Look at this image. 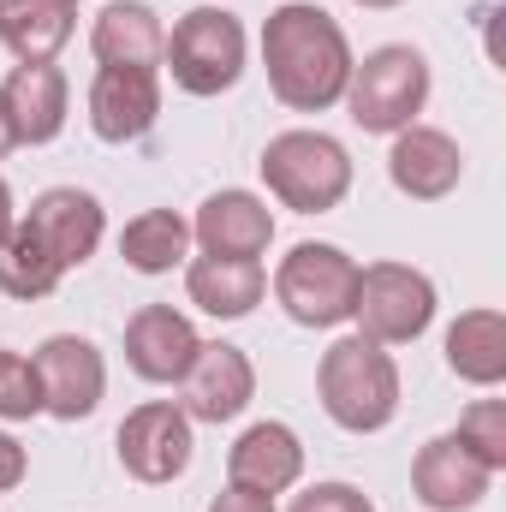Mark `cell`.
Here are the masks:
<instances>
[{
  "label": "cell",
  "mask_w": 506,
  "mask_h": 512,
  "mask_svg": "<svg viewBox=\"0 0 506 512\" xmlns=\"http://www.w3.org/2000/svg\"><path fill=\"white\" fill-rule=\"evenodd\" d=\"M489 471H506V399H477V405H465V417H459V429H453Z\"/></svg>",
  "instance_id": "d4e9b609"
},
{
  "label": "cell",
  "mask_w": 506,
  "mask_h": 512,
  "mask_svg": "<svg viewBox=\"0 0 506 512\" xmlns=\"http://www.w3.org/2000/svg\"><path fill=\"white\" fill-rule=\"evenodd\" d=\"M0 417L6 423L42 417V376H36V358L24 352H0Z\"/></svg>",
  "instance_id": "484cf974"
},
{
  "label": "cell",
  "mask_w": 506,
  "mask_h": 512,
  "mask_svg": "<svg viewBox=\"0 0 506 512\" xmlns=\"http://www.w3.org/2000/svg\"><path fill=\"white\" fill-rule=\"evenodd\" d=\"M36 376H42V411L60 423H78L102 405L108 393V364L84 334H54L36 352Z\"/></svg>",
  "instance_id": "9c48e42d"
},
{
  "label": "cell",
  "mask_w": 506,
  "mask_h": 512,
  "mask_svg": "<svg viewBox=\"0 0 506 512\" xmlns=\"http://www.w3.org/2000/svg\"><path fill=\"white\" fill-rule=\"evenodd\" d=\"M227 477L256 495H286L304 477V441L286 423H251L227 453Z\"/></svg>",
  "instance_id": "ac0fdd59"
},
{
  "label": "cell",
  "mask_w": 506,
  "mask_h": 512,
  "mask_svg": "<svg viewBox=\"0 0 506 512\" xmlns=\"http://www.w3.org/2000/svg\"><path fill=\"white\" fill-rule=\"evenodd\" d=\"M447 370L471 387L506 382V316L501 310H465L447 328Z\"/></svg>",
  "instance_id": "7402d4cb"
},
{
  "label": "cell",
  "mask_w": 506,
  "mask_h": 512,
  "mask_svg": "<svg viewBox=\"0 0 506 512\" xmlns=\"http://www.w3.org/2000/svg\"><path fill=\"white\" fill-rule=\"evenodd\" d=\"M0 96H6V114H12L18 143H54V137L66 131L72 84H66V72H60L54 60H42V66H12L6 84H0Z\"/></svg>",
  "instance_id": "e0dca14e"
},
{
  "label": "cell",
  "mask_w": 506,
  "mask_h": 512,
  "mask_svg": "<svg viewBox=\"0 0 506 512\" xmlns=\"http://www.w3.org/2000/svg\"><path fill=\"white\" fill-rule=\"evenodd\" d=\"M90 54L102 66H137V72H155L161 54H167V30L155 18V6L143 0H108L90 24Z\"/></svg>",
  "instance_id": "ffe728a7"
},
{
  "label": "cell",
  "mask_w": 506,
  "mask_h": 512,
  "mask_svg": "<svg viewBox=\"0 0 506 512\" xmlns=\"http://www.w3.org/2000/svg\"><path fill=\"white\" fill-rule=\"evenodd\" d=\"M274 298L298 328H340L352 322V298H358V262L340 245H292L274 268Z\"/></svg>",
  "instance_id": "5b68a950"
},
{
  "label": "cell",
  "mask_w": 506,
  "mask_h": 512,
  "mask_svg": "<svg viewBox=\"0 0 506 512\" xmlns=\"http://www.w3.org/2000/svg\"><path fill=\"white\" fill-rule=\"evenodd\" d=\"M358 6H376V12H387V6H405V0H358Z\"/></svg>",
  "instance_id": "1f68e13d"
},
{
  "label": "cell",
  "mask_w": 506,
  "mask_h": 512,
  "mask_svg": "<svg viewBox=\"0 0 506 512\" xmlns=\"http://www.w3.org/2000/svg\"><path fill=\"white\" fill-rule=\"evenodd\" d=\"M191 239L203 245V256H256L274 245V215L256 191H215L197 221H191Z\"/></svg>",
  "instance_id": "2e32d148"
},
{
  "label": "cell",
  "mask_w": 506,
  "mask_h": 512,
  "mask_svg": "<svg viewBox=\"0 0 506 512\" xmlns=\"http://www.w3.org/2000/svg\"><path fill=\"white\" fill-rule=\"evenodd\" d=\"M12 227H18V215H12V191H6V179H0V245L12 239Z\"/></svg>",
  "instance_id": "f546056e"
},
{
  "label": "cell",
  "mask_w": 506,
  "mask_h": 512,
  "mask_svg": "<svg viewBox=\"0 0 506 512\" xmlns=\"http://www.w3.org/2000/svg\"><path fill=\"white\" fill-rule=\"evenodd\" d=\"M316 393H322V411L352 429V435H376L399 417V364L393 352L364 340V334H346L322 352L316 364Z\"/></svg>",
  "instance_id": "7a4b0ae2"
},
{
  "label": "cell",
  "mask_w": 506,
  "mask_h": 512,
  "mask_svg": "<svg viewBox=\"0 0 506 512\" xmlns=\"http://www.w3.org/2000/svg\"><path fill=\"white\" fill-rule=\"evenodd\" d=\"M352 322L376 346L423 340L429 322H435V280L423 268H411V262H370V268H358Z\"/></svg>",
  "instance_id": "52a82bcc"
},
{
  "label": "cell",
  "mask_w": 506,
  "mask_h": 512,
  "mask_svg": "<svg viewBox=\"0 0 506 512\" xmlns=\"http://www.w3.org/2000/svg\"><path fill=\"white\" fill-rule=\"evenodd\" d=\"M387 179L417 197V203H441L459 179H465V155L447 131L435 126H405L393 131V149H387Z\"/></svg>",
  "instance_id": "5bb4252c"
},
{
  "label": "cell",
  "mask_w": 506,
  "mask_h": 512,
  "mask_svg": "<svg viewBox=\"0 0 506 512\" xmlns=\"http://www.w3.org/2000/svg\"><path fill=\"white\" fill-rule=\"evenodd\" d=\"M18 149V131H12V114H6V96H0V161Z\"/></svg>",
  "instance_id": "4dcf8cb0"
},
{
  "label": "cell",
  "mask_w": 506,
  "mask_h": 512,
  "mask_svg": "<svg viewBox=\"0 0 506 512\" xmlns=\"http://www.w3.org/2000/svg\"><path fill=\"white\" fill-rule=\"evenodd\" d=\"M262 179L268 191L298 209V215H328L352 191V155L328 131H280L262 149Z\"/></svg>",
  "instance_id": "3957f363"
},
{
  "label": "cell",
  "mask_w": 506,
  "mask_h": 512,
  "mask_svg": "<svg viewBox=\"0 0 506 512\" xmlns=\"http://www.w3.org/2000/svg\"><path fill=\"white\" fill-rule=\"evenodd\" d=\"M60 274H66V268L36 245L30 227H12V239L0 245V292H6V298H24V304H30V298H48V292L60 286Z\"/></svg>",
  "instance_id": "cb8c5ba5"
},
{
  "label": "cell",
  "mask_w": 506,
  "mask_h": 512,
  "mask_svg": "<svg viewBox=\"0 0 506 512\" xmlns=\"http://www.w3.org/2000/svg\"><path fill=\"white\" fill-rule=\"evenodd\" d=\"M185 292L203 316H221V322H239L251 316L268 292V268L256 256H191L185 268Z\"/></svg>",
  "instance_id": "d6986e66"
},
{
  "label": "cell",
  "mask_w": 506,
  "mask_h": 512,
  "mask_svg": "<svg viewBox=\"0 0 506 512\" xmlns=\"http://www.w3.org/2000/svg\"><path fill=\"white\" fill-rule=\"evenodd\" d=\"M262 66H268V90L292 114H322L346 96L352 42L334 24V12H322L310 0H286L262 24Z\"/></svg>",
  "instance_id": "6da1fadb"
},
{
  "label": "cell",
  "mask_w": 506,
  "mask_h": 512,
  "mask_svg": "<svg viewBox=\"0 0 506 512\" xmlns=\"http://www.w3.org/2000/svg\"><path fill=\"white\" fill-rule=\"evenodd\" d=\"M78 30V0H0V48L18 66L54 60Z\"/></svg>",
  "instance_id": "44dd1931"
},
{
  "label": "cell",
  "mask_w": 506,
  "mask_h": 512,
  "mask_svg": "<svg viewBox=\"0 0 506 512\" xmlns=\"http://www.w3.org/2000/svg\"><path fill=\"white\" fill-rule=\"evenodd\" d=\"M209 512H274V495H256V489H239V483H227V489L209 501Z\"/></svg>",
  "instance_id": "f1b7e54d"
},
{
  "label": "cell",
  "mask_w": 506,
  "mask_h": 512,
  "mask_svg": "<svg viewBox=\"0 0 506 512\" xmlns=\"http://www.w3.org/2000/svg\"><path fill=\"white\" fill-rule=\"evenodd\" d=\"M179 393H185L179 411H185L191 423H233V417L256 399V370L239 346L203 340L197 358H191V370L179 376Z\"/></svg>",
  "instance_id": "30bf717a"
},
{
  "label": "cell",
  "mask_w": 506,
  "mask_h": 512,
  "mask_svg": "<svg viewBox=\"0 0 506 512\" xmlns=\"http://www.w3.org/2000/svg\"><path fill=\"white\" fill-rule=\"evenodd\" d=\"M161 120V78L137 66H102L90 84V131L102 143H137Z\"/></svg>",
  "instance_id": "4fadbf2b"
},
{
  "label": "cell",
  "mask_w": 506,
  "mask_h": 512,
  "mask_svg": "<svg viewBox=\"0 0 506 512\" xmlns=\"http://www.w3.org/2000/svg\"><path fill=\"white\" fill-rule=\"evenodd\" d=\"M292 512H376V501L364 495V489H352V483H310Z\"/></svg>",
  "instance_id": "4316f807"
},
{
  "label": "cell",
  "mask_w": 506,
  "mask_h": 512,
  "mask_svg": "<svg viewBox=\"0 0 506 512\" xmlns=\"http://www.w3.org/2000/svg\"><path fill=\"white\" fill-rule=\"evenodd\" d=\"M24 477H30V453L0 429V495H6V489H18Z\"/></svg>",
  "instance_id": "83f0119b"
},
{
  "label": "cell",
  "mask_w": 506,
  "mask_h": 512,
  "mask_svg": "<svg viewBox=\"0 0 506 512\" xmlns=\"http://www.w3.org/2000/svg\"><path fill=\"white\" fill-rule=\"evenodd\" d=\"M197 328L191 316H179L173 304H143L126 322V364L143 382H179L197 358Z\"/></svg>",
  "instance_id": "9a60e30c"
},
{
  "label": "cell",
  "mask_w": 506,
  "mask_h": 512,
  "mask_svg": "<svg viewBox=\"0 0 506 512\" xmlns=\"http://www.w3.org/2000/svg\"><path fill=\"white\" fill-rule=\"evenodd\" d=\"M185 251H191V221L179 209H143L120 233V256L137 274H167L185 262Z\"/></svg>",
  "instance_id": "603a6c76"
},
{
  "label": "cell",
  "mask_w": 506,
  "mask_h": 512,
  "mask_svg": "<svg viewBox=\"0 0 506 512\" xmlns=\"http://www.w3.org/2000/svg\"><path fill=\"white\" fill-rule=\"evenodd\" d=\"M352 120L376 137H393V131L417 126L423 102H429V60L411 48V42H387L376 54L352 60V78H346V96Z\"/></svg>",
  "instance_id": "277c9868"
},
{
  "label": "cell",
  "mask_w": 506,
  "mask_h": 512,
  "mask_svg": "<svg viewBox=\"0 0 506 512\" xmlns=\"http://www.w3.org/2000/svg\"><path fill=\"white\" fill-rule=\"evenodd\" d=\"M161 60L185 96H221L245 78V24L221 6H197L167 30Z\"/></svg>",
  "instance_id": "8992f818"
},
{
  "label": "cell",
  "mask_w": 506,
  "mask_h": 512,
  "mask_svg": "<svg viewBox=\"0 0 506 512\" xmlns=\"http://www.w3.org/2000/svg\"><path fill=\"white\" fill-rule=\"evenodd\" d=\"M24 227L36 233V245L54 256L60 268H84V262L96 256V245H102V233H108V215H102V203H96L90 191L54 185V191H42V197L30 203Z\"/></svg>",
  "instance_id": "8fae6325"
},
{
  "label": "cell",
  "mask_w": 506,
  "mask_h": 512,
  "mask_svg": "<svg viewBox=\"0 0 506 512\" xmlns=\"http://www.w3.org/2000/svg\"><path fill=\"white\" fill-rule=\"evenodd\" d=\"M114 447H120V465H126L137 483H173V477L191 471L197 435H191V417L173 399H149V405L126 411Z\"/></svg>",
  "instance_id": "ba28073f"
},
{
  "label": "cell",
  "mask_w": 506,
  "mask_h": 512,
  "mask_svg": "<svg viewBox=\"0 0 506 512\" xmlns=\"http://www.w3.org/2000/svg\"><path fill=\"white\" fill-rule=\"evenodd\" d=\"M489 483H495V471L459 435H435L411 459V489H417V501L429 512H471L489 495Z\"/></svg>",
  "instance_id": "7c38bea8"
}]
</instances>
